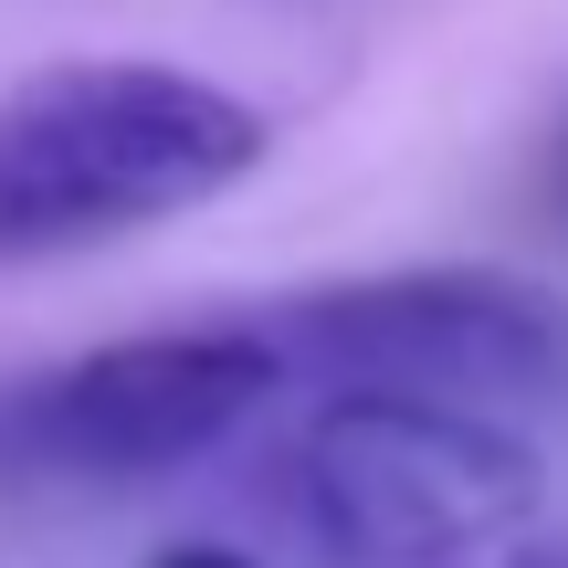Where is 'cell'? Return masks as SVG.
Masks as SVG:
<instances>
[{"instance_id": "6da1fadb", "label": "cell", "mask_w": 568, "mask_h": 568, "mask_svg": "<svg viewBox=\"0 0 568 568\" xmlns=\"http://www.w3.org/2000/svg\"><path fill=\"white\" fill-rule=\"evenodd\" d=\"M274 126L190 63L74 53L0 84V264L95 253L222 201L264 169Z\"/></svg>"}, {"instance_id": "3957f363", "label": "cell", "mask_w": 568, "mask_h": 568, "mask_svg": "<svg viewBox=\"0 0 568 568\" xmlns=\"http://www.w3.org/2000/svg\"><path fill=\"white\" fill-rule=\"evenodd\" d=\"M284 379L305 389H400V400H568V305L495 264H400L274 295L253 316Z\"/></svg>"}, {"instance_id": "52a82bcc", "label": "cell", "mask_w": 568, "mask_h": 568, "mask_svg": "<svg viewBox=\"0 0 568 568\" xmlns=\"http://www.w3.org/2000/svg\"><path fill=\"white\" fill-rule=\"evenodd\" d=\"M558 169H568V148H558Z\"/></svg>"}, {"instance_id": "8992f818", "label": "cell", "mask_w": 568, "mask_h": 568, "mask_svg": "<svg viewBox=\"0 0 568 568\" xmlns=\"http://www.w3.org/2000/svg\"><path fill=\"white\" fill-rule=\"evenodd\" d=\"M464 568H568V548H506V558L485 548V558H464Z\"/></svg>"}, {"instance_id": "277c9868", "label": "cell", "mask_w": 568, "mask_h": 568, "mask_svg": "<svg viewBox=\"0 0 568 568\" xmlns=\"http://www.w3.org/2000/svg\"><path fill=\"white\" fill-rule=\"evenodd\" d=\"M284 358L253 316L148 326L84 358H53L0 389V474L11 485H159L264 422Z\"/></svg>"}, {"instance_id": "5b68a950", "label": "cell", "mask_w": 568, "mask_h": 568, "mask_svg": "<svg viewBox=\"0 0 568 568\" xmlns=\"http://www.w3.org/2000/svg\"><path fill=\"white\" fill-rule=\"evenodd\" d=\"M148 568H264V558H243V548H222V537H180V548H159Z\"/></svg>"}, {"instance_id": "7a4b0ae2", "label": "cell", "mask_w": 568, "mask_h": 568, "mask_svg": "<svg viewBox=\"0 0 568 568\" xmlns=\"http://www.w3.org/2000/svg\"><path fill=\"white\" fill-rule=\"evenodd\" d=\"M548 474L537 443L464 400L326 389L264 464V506L316 568H464L516 548Z\"/></svg>"}]
</instances>
